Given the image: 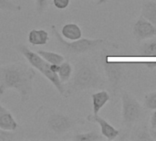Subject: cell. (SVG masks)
Instances as JSON below:
<instances>
[{
	"label": "cell",
	"mask_w": 156,
	"mask_h": 141,
	"mask_svg": "<svg viewBox=\"0 0 156 141\" xmlns=\"http://www.w3.org/2000/svg\"><path fill=\"white\" fill-rule=\"evenodd\" d=\"M89 122H93V123H97L100 128H101V134L103 138H105L108 140H113L115 139L117 137L120 136L121 132L119 129H117L116 128H114L112 125H111L106 119H104L103 117H100L99 114L98 115H89L86 118Z\"/></svg>",
	"instance_id": "9"
},
{
	"label": "cell",
	"mask_w": 156,
	"mask_h": 141,
	"mask_svg": "<svg viewBox=\"0 0 156 141\" xmlns=\"http://www.w3.org/2000/svg\"><path fill=\"white\" fill-rule=\"evenodd\" d=\"M73 70H74V68L69 61H64L63 62H61L59 64L58 75L62 83L66 84L70 80V78L73 74Z\"/></svg>",
	"instance_id": "15"
},
{
	"label": "cell",
	"mask_w": 156,
	"mask_h": 141,
	"mask_svg": "<svg viewBox=\"0 0 156 141\" xmlns=\"http://www.w3.org/2000/svg\"><path fill=\"white\" fill-rule=\"evenodd\" d=\"M73 139L76 141H98L102 140L103 137L101 134H98L96 131H89L84 133H78L73 137Z\"/></svg>",
	"instance_id": "18"
},
{
	"label": "cell",
	"mask_w": 156,
	"mask_h": 141,
	"mask_svg": "<svg viewBox=\"0 0 156 141\" xmlns=\"http://www.w3.org/2000/svg\"><path fill=\"white\" fill-rule=\"evenodd\" d=\"M51 32L53 37L55 38V40L58 43V46L64 51L65 53L69 55H82L87 54L92 51L97 50L101 47L106 45L111 46L113 48H118V45L110 42L109 40H106L104 39H88V38H81L76 40L69 41L65 39L61 34L58 32L55 25H52L50 27Z\"/></svg>",
	"instance_id": "3"
},
{
	"label": "cell",
	"mask_w": 156,
	"mask_h": 141,
	"mask_svg": "<svg viewBox=\"0 0 156 141\" xmlns=\"http://www.w3.org/2000/svg\"><path fill=\"white\" fill-rule=\"evenodd\" d=\"M18 124L13 115L7 110L0 115V128L5 131L14 132L17 129Z\"/></svg>",
	"instance_id": "13"
},
{
	"label": "cell",
	"mask_w": 156,
	"mask_h": 141,
	"mask_svg": "<svg viewBox=\"0 0 156 141\" xmlns=\"http://www.w3.org/2000/svg\"><path fill=\"white\" fill-rule=\"evenodd\" d=\"M36 116L38 121L54 135H64L80 123V119L45 106L39 107Z\"/></svg>",
	"instance_id": "4"
},
{
	"label": "cell",
	"mask_w": 156,
	"mask_h": 141,
	"mask_svg": "<svg viewBox=\"0 0 156 141\" xmlns=\"http://www.w3.org/2000/svg\"><path fill=\"white\" fill-rule=\"evenodd\" d=\"M139 53L144 57H156V37L143 43L139 49Z\"/></svg>",
	"instance_id": "17"
},
{
	"label": "cell",
	"mask_w": 156,
	"mask_h": 141,
	"mask_svg": "<svg viewBox=\"0 0 156 141\" xmlns=\"http://www.w3.org/2000/svg\"><path fill=\"white\" fill-rule=\"evenodd\" d=\"M110 55L107 53V50H104L101 53V64L107 77V81L110 84L112 92L113 95H116L120 83L123 73V65L121 62L117 61H109Z\"/></svg>",
	"instance_id": "7"
},
{
	"label": "cell",
	"mask_w": 156,
	"mask_h": 141,
	"mask_svg": "<svg viewBox=\"0 0 156 141\" xmlns=\"http://www.w3.org/2000/svg\"><path fill=\"white\" fill-rule=\"evenodd\" d=\"M108 0H99L97 2V5H102V4H105Z\"/></svg>",
	"instance_id": "29"
},
{
	"label": "cell",
	"mask_w": 156,
	"mask_h": 141,
	"mask_svg": "<svg viewBox=\"0 0 156 141\" xmlns=\"http://www.w3.org/2000/svg\"><path fill=\"white\" fill-rule=\"evenodd\" d=\"M111 100V95L107 91H99L91 95L92 101V112L94 115H98L101 108Z\"/></svg>",
	"instance_id": "12"
},
{
	"label": "cell",
	"mask_w": 156,
	"mask_h": 141,
	"mask_svg": "<svg viewBox=\"0 0 156 141\" xmlns=\"http://www.w3.org/2000/svg\"><path fill=\"white\" fill-rule=\"evenodd\" d=\"M133 139L135 140H145V141H150L154 140V138L151 135L150 130L148 129V128L146 126L143 127L142 128H140L137 133H136V137L133 138Z\"/></svg>",
	"instance_id": "21"
},
{
	"label": "cell",
	"mask_w": 156,
	"mask_h": 141,
	"mask_svg": "<svg viewBox=\"0 0 156 141\" xmlns=\"http://www.w3.org/2000/svg\"><path fill=\"white\" fill-rule=\"evenodd\" d=\"M144 105L148 110H156V91L149 93L144 96Z\"/></svg>",
	"instance_id": "20"
},
{
	"label": "cell",
	"mask_w": 156,
	"mask_h": 141,
	"mask_svg": "<svg viewBox=\"0 0 156 141\" xmlns=\"http://www.w3.org/2000/svg\"><path fill=\"white\" fill-rule=\"evenodd\" d=\"M0 10L7 12H19L22 6L11 0H0Z\"/></svg>",
	"instance_id": "19"
},
{
	"label": "cell",
	"mask_w": 156,
	"mask_h": 141,
	"mask_svg": "<svg viewBox=\"0 0 156 141\" xmlns=\"http://www.w3.org/2000/svg\"><path fill=\"white\" fill-rule=\"evenodd\" d=\"M49 0H35V6H36V12L39 15L43 14L48 6Z\"/></svg>",
	"instance_id": "22"
},
{
	"label": "cell",
	"mask_w": 156,
	"mask_h": 141,
	"mask_svg": "<svg viewBox=\"0 0 156 141\" xmlns=\"http://www.w3.org/2000/svg\"><path fill=\"white\" fill-rule=\"evenodd\" d=\"M60 34L65 39L72 41L82 38V29L77 23H66L62 26Z\"/></svg>",
	"instance_id": "11"
},
{
	"label": "cell",
	"mask_w": 156,
	"mask_h": 141,
	"mask_svg": "<svg viewBox=\"0 0 156 141\" xmlns=\"http://www.w3.org/2000/svg\"><path fill=\"white\" fill-rule=\"evenodd\" d=\"M35 77V69L22 62L0 66V95L7 90H15L19 95L20 102L27 103L33 93Z\"/></svg>",
	"instance_id": "1"
},
{
	"label": "cell",
	"mask_w": 156,
	"mask_h": 141,
	"mask_svg": "<svg viewBox=\"0 0 156 141\" xmlns=\"http://www.w3.org/2000/svg\"><path fill=\"white\" fill-rule=\"evenodd\" d=\"M17 51L27 60L30 66L40 72L57 89V91L65 97V84L60 82L58 73L52 71L50 63L46 61L37 52L31 50L26 45H18Z\"/></svg>",
	"instance_id": "5"
},
{
	"label": "cell",
	"mask_w": 156,
	"mask_h": 141,
	"mask_svg": "<svg viewBox=\"0 0 156 141\" xmlns=\"http://www.w3.org/2000/svg\"><path fill=\"white\" fill-rule=\"evenodd\" d=\"M141 17L146 18L156 26V2L146 1L141 9Z\"/></svg>",
	"instance_id": "14"
},
{
	"label": "cell",
	"mask_w": 156,
	"mask_h": 141,
	"mask_svg": "<svg viewBox=\"0 0 156 141\" xmlns=\"http://www.w3.org/2000/svg\"><path fill=\"white\" fill-rule=\"evenodd\" d=\"M53 6L58 10L67 9L70 4V0H52Z\"/></svg>",
	"instance_id": "24"
},
{
	"label": "cell",
	"mask_w": 156,
	"mask_h": 141,
	"mask_svg": "<svg viewBox=\"0 0 156 141\" xmlns=\"http://www.w3.org/2000/svg\"><path fill=\"white\" fill-rule=\"evenodd\" d=\"M16 139V133L5 131L0 128V141H9Z\"/></svg>",
	"instance_id": "23"
},
{
	"label": "cell",
	"mask_w": 156,
	"mask_h": 141,
	"mask_svg": "<svg viewBox=\"0 0 156 141\" xmlns=\"http://www.w3.org/2000/svg\"><path fill=\"white\" fill-rule=\"evenodd\" d=\"M150 125L152 129L156 130V110H154V112L152 114L151 116V119H150Z\"/></svg>",
	"instance_id": "25"
},
{
	"label": "cell",
	"mask_w": 156,
	"mask_h": 141,
	"mask_svg": "<svg viewBox=\"0 0 156 141\" xmlns=\"http://www.w3.org/2000/svg\"><path fill=\"white\" fill-rule=\"evenodd\" d=\"M104 79L94 62L82 59L76 62L70 80L65 84V97L104 86Z\"/></svg>",
	"instance_id": "2"
},
{
	"label": "cell",
	"mask_w": 156,
	"mask_h": 141,
	"mask_svg": "<svg viewBox=\"0 0 156 141\" xmlns=\"http://www.w3.org/2000/svg\"><path fill=\"white\" fill-rule=\"evenodd\" d=\"M46 61H48L50 64H60L65 61V57L58 52L45 50H39L37 51Z\"/></svg>",
	"instance_id": "16"
},
{
	"label": "cell",
	"mask_w": 156,
	"mask_h": 141,
	"mask_svg": "<svg viewBox=\"0 0 156 141\" xmlns=\"http://www.w3.org/2000/svg\"><path fill=\"white\" fill-rule=\"evenodd\" d=\"M5 111H7V109L5 107V106H3L2 105H0V115L1 114H3L4 112H5Z\"/></svg>",
	"instance_id": "27"
},
{
	"label": "cell",
	"mask_w": 156,
	"mask_h": 141,
	"mask_svg": "<svg viewBox=\"0 0 156 141\" xmlns=\"http://www.w3.org/2000/svg\"><path fill=\"white\" fill-rule=\"evenodd\" d=\"M144 107L139 101L127 92L122 94V124L131 128L144 116Z\"/></svg>",
	"instance_id": "6"
},
{
	"label": "cell",
	"mask_w": 156,
	"mask_h": 141,
	"mask_svg": "<svg viewBox=\"0 0 156 141\" xmlns=\"http://www.w3.org/2000/svg\"><path fill=\"white\" fill-rule=\"evenodd\" d=\"M150 132H151V135H152V137L154 138V139H156V130L151 129Z\"/></svg>",
	"instance_id": "28"
},
{
	"label": "cell",
	"mask_w": 156,
	"mask_h": 141,
	"mask_svg": "<svg viewBox=\"0 0 156 141\" xmlns=\"http://www.w3.org/2000/svg\"><path fill=\"white\" fill-rule=\"evenodd\" d=\"M49 40V34L43 28H33L28 32L27 41L32 46H44Z\"/></svg>",
	"instance_id": "10"
},
{
	"label": "cell",
	"mask_w": 156,
	"mask_h": 141,
	"mask_svg": "<svg viewBox=\"0 0 156 141\" xmlns=\"http://www.w3.org/2000/svg\"><path fill=\"white\" fill-rule=\"evenodd\" d=\"M133 31L138 42L156 37V26L143 17L137 19Z\"/></svg>",
	"instance_id": "8"
},
{
	"label": "cell",
	"mask_w": 156,
	"mask_h": 141,
	"mask_svg": "<svg viewBox=\"0 0 156 141\" xmlns=\"http://www.w3.org/2000/svg\"><path fill=\"white\" fill-rule=\"evenodd\" d=\"M145 65L149 69H155L156 68V62H146Z\"/></svg>",
	"instance_id": "26"
}]
</instances>
